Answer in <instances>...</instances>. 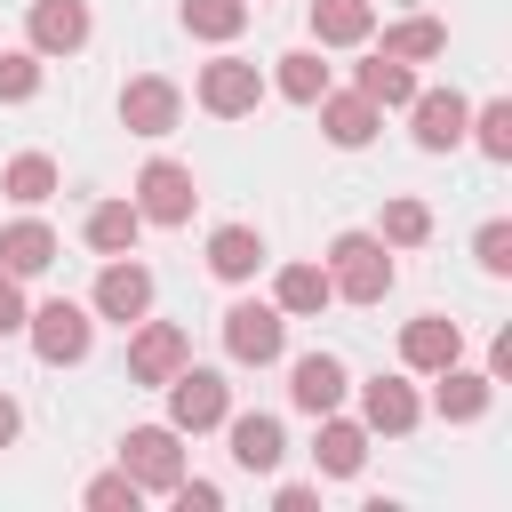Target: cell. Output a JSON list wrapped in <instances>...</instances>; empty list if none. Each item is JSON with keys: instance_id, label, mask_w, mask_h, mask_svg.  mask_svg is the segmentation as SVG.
I'll use <instances>...</instances> for the list:
<instances>
[{"instance_id": "cell-1", "label": "cell", "mask_w": 512, "mask_h": 512, "mask_svg": "<svg viewBox=\"0 0 512 512\" xmlns=\"http://www.w3.org/2000/svg\"><path fill=\"white\" fill-rule=\"evenodd\" d=\"M328 288L344 304H384L392 296V248L376 232H336L328 240Z\"/></svg>"}, {"instance_id": "cell-2", "label": "cell", "mask_w": 512, "mask_h": 512, "mask_svg": "<svg viewBox=\"0 0 512 512\" xmlns=\"http://www.w3.org/2000/svg\"><path fill=\"white\" fill-rule=\"evenodd\" d=\"M24 336H32V352H40L48 368H80L88 344H96V312L72 304V296H48V304L24 312Z\"/></svg>"}, {"instance_id": "cell-3", "label": "cell", "mask_w": 512, "mask_h": 512, "mask_svg": "<svg viewBox=\"0 0 512 512\" xmlns=\"http://www.w3.org/2000/svg\"><path fill=\"white\" fill-rule=\"evenodd\" d=\"M120 472L144 488V496H168L184 480V432L176 424H128L120 432Z\"/></svg>"}, {"instance_id": "cell-4", "label": "cell", "mask_w": 512, "mask_h": 512, "mask_svg": "<svg viewBox=\"0 0 512 512\" xmlns=\"http://www.w3.org/2000/svg\"><path fill=\"white\" fill-rule=\"evenodd\" d=\"M128 200H136V216H144V224H168V232H176V224H192L200 184H192V168H184V160H144Z\"/></svg>"}, {"instance_id": "cell-5", "label": "cell", "mask_w": 512, "mask_h": 512, "mask_svg": "<svg viewBox=\"0 0 512 512\" xmlns=\"http://www.w3.org/2000/svg\"><path fill=\"white\" fill-rule=\"evenodd\" d=\"M160 392H168V424H176V432H216V424L232 416V384H224L216 368H192V360H184Z\"/></svg>"}, {"instance_id": "cell-6", "label": "cell", "mask_w": 512, "mask_h": 512, "mask_svg": "<svg viewBox=\"0 0 512 512\" xmlns=\"http://www.w3.org/2000/svg\"><path fill=\"white\" fill-rule=\"evenodd\" d=\"M176 120H184V88H176L168 72H136V80L120 88V128H128V136L160 144V136H176Z\"/></svg>"}, {"instance_id": "cell-7", "label": "cell", "mask_w": 512, "mask_h": 512, "mask_svg": "<svg viewBox=\"0 0 512 512\" xmlns=\"http://www.w3.org/2000/svg\"><path fill=\"white\" fill-rule=\"evenodd\" d=\"M280 344H288V320H280V304H256V296H240V304L224 312V352H232L240 368H272V360H280Z\"/></svg>"}, {"instance_id": "cell-8", "label": "cell", "mask_w": 512, "mask_h": 512, "mask_svg": "<svg viewBox=\"0 0 512 512\" xmlns=\"http://www.w3.org/2000/svg\"><path fill=\"white\" fill-rule=\"evenodd\" d=\"M200 112H216V120H248L256 104H264V72L248 64V56H216V64H200Z\"/></svg>"}, {"instance_id": "cell-9", "label": "cell", "mask_w": 512, "mask_h": 512, "mask_svg": "<svg viewBox=\"0 0 512 512\" xmlns=\"http://www.w3.org/2000/svg\"><path fill=\"white\" fill-rule=\"evenodd\" d=\"M184 360H192V336H184L176 320H152V312H144V320L128 328V376H136V384H152V392H160Z\"/></svg>"}, {"instance_id": "cell-10", "label": "cell", "mask_w": 512, "mask_h": 512, "mask_svg": "<svg viewBox=\"0 0 512 512\" xmlns=\"http://www.w3.org/2000/svg\"><path fill=\"white\" fill-rule=\"evenodd\" d=\"M88 312H96V320H120V328H136V320L152 312V272H144L136 256H104Z\"/></svg>"}, {"instance_id": "cell-11", "label": "cell", "mask_w": 512, "mask_h": 512, "mask_svg": "<svg viewBox=\"0 0 512 512\" xmlns=\"http://www.w3.org/2000/svg\"><path fill=\"white\" fill-rule=\"evenodd\" d=\"M88 0H32L24 8V48L32 56H80L88 48Z\"/></svg>"}, {"instance_id": "cell-12", "label": "cell", "mask_w": 512, "mask_h": 512, "mask_svg": "<svg viewBox=\"0 0 512 512\" xmlns=\"http://www.w3.org/2000/svg\"><path fill=\"white\" fill-rule=\"evenodd\" d=\"M464 120H472V104H464L456 88H416V96H408V136H416V152H456V144H464Z\"/></svg>"}, {"instance_id": "cell-13", "label": "cell", "mask_w": 512, "mask_h": 512, "mask_svg": "<svg viewBox=\"0 0 512 512\" xmlns=\"http://www.w3.org/2000/svg\"><path fill=\"white\" fill-rule=\"evenodd\" d=\"M360 424L384 432V440H408V432L424 424L416 384H408V376H368V384H360Z\"/></svg>"}, {"instance_id": "cell-14", "label": "cell", "mask_w": 512, "mask_h": 512, "mask_svg": "<svg viewBox=\"0 0 512 512\" xmlns=\"http://www.w3.org/2000/svg\"><path fill=\"white\" fill-rule=\"evenodd\" d=\"M448 360H464V328H456L448 312H424V320L400 328V368H408V376H440Z\"/></svg>"}, {"instance_id": "cell-15", "label": "cell", "mask_w": 512, "mask_h": 512, "mask_svg": "<svg viewBox=\"0 0 512 512\" xmlns=\"http://www.w3.org/2000/svg\"><path fill=\"white\" fill-rule=\"evenodd\" d=\"M488 400H496V376H488V368L448 360V368L432 376V416H448V424H480V416H488Z\"/></svg>"}, {"instance_id": "cell-16", "label": "cell", "mask_w": 512, "mask_h": 512, "mask_svg": "<svg viewBox=\"0 0 512 512\" xmlns=\"http://www.w3.org/2000/svg\"><path fill=\"white\" fill-rule=\"evenodd\" d=\"M312 112H320V136H328L336 152H360V144H376V128H384V112H376V104H368L360 88H344V96L328 88V96H320Z\"/></svg>"}, {"instance_id": "cell-17", "label": "cell", "mask_w": 512, "mask_h": 512, "mask_svg": "<svg viewBox=\"0 0 512 512\" xmlns=\"http://www.w3.org/2000/svg\"><path fill=\"white\" fill-rule=\"evenodd\" d=\"M344 392H352V376H344V360H336V352H304V360L288 368V400H296L304 416L344 408Z\"/></svg>"}, {"instance_id": "cell-18", "label": "cell", "mask_w": 512, "mask_h": 512, "mask_svg": "<svg viewBox=\"0 0 512 512\" xmlns=\"http://www.w3.org/2000/svg\"><path fill=\"white\" fill-rule=\"evenodd\" d=\"M224 432H232V464H240V472H280V456H288L280 416L248 408V416H224Z\"/></svg>"}, {"instance_id": "cell-19", "label": "cell", "mask_w": 512, "mask_h": 512, "mask_svg": "<svg viewBox=\"0 0 512 512\" xmlns=\"http://www.w3.org/2000/svg\"><path fill=\"white\" fill-rule=\"evenodd\" d=\"M312 424H320V440H312L320 472H328V480H352V472L368 464V440H376V432H368L360 416H336V408H328V416H312Z\"/></svg>"}, {"instance_id": "cell-20", "label": "cell", "mask_w": 512, "mask_h": 512, "mask_svg": "<svg viewBox=\"0 0 512 512\" xmlns=\"http://www.w3.org/2000/svg\"><path fill=\"white\" fill-rule=\"evenodd\" d=\"M208 272L232 280V288L256 280V272H264V232H256V224H216V232H208Z\"/></svg>"}, {"instance_id": "cell-21", "label": "cell", "mask_w": 512, "mask_h": 512, "mask_svg": "<svg viewBox=\"0 0 512 512\" xmlns=\"http://www.w3.org/2000/svg\"><path fill=\"white\" fill-rule=\"evenodd\" d=\"M272 304H280V320H312V312H328V304H336L328 264H280V272H272Z\"/></svg>"}, {"instance_id": "cell-22", "label": "cell", "mask_w": 512, "mask_h": 512, "mask_svg": "<svg viewBox=\"0 0 512 512\" xmlns=\"http://www.w3.org/2000/svg\"><path fill=\"white\" fill-rule=\"evenodd\" d=\"M56 264V232L40 224V216H16V224H0V272H16V280H40Z\"/></svg>"}, {"instance_id": "cell-23", "label": "cell", "mask_w": 512, "mask_h": 512, "mask_svg": "<svg viewBox=\"0 0 512 512\" xmlns=\"http://www.w3.org/2000/svg\"><path fill=\"white\" fill-rule=\"evenodd\" d=\"M312 40H320V48H360V40H376V0H312Z\"/></svg>"}, {"instance_id": "cell-24", "label": "cell", "mask_w": 512, "mask_h": 512, "mask_svg": "<svg viewBox=\"0 0 512 512\" xmlns=\"http://www.w3.org/2000/svg\"><path fill=\"white\" fill-rule=\"evenodd\" d=\"M80 232H88V248H96V256H136V240H144V216H136V200H96Z\"/></svg>"}, {"instance_id": "cell-25", "label": "cell", "mask_w": 512, "mask_h": 512, "mask_svg": "<svg viewBox=\"0 0 512 512\" xmlns=\"http://www.w3.org/2000/svg\"><path fill=\"white\" fill-rule=\"evenodd\" d=\"M360 96L376 104V112H408V96H416V64H400V56H368L360 64Z\"/></svg>"}, {"instance_id": "cell-26", "label": "cell", "mask_w": 512, "mask_h": 512, "mask_svg": "<svg viewBox=\"0 0 512 512\" xmlns=\"http://www.w3.org/2000/svg\"><path fill=\"white\" fill-rule=\"evenodd\" d=\"M384 56L432 64V56H448V24H440V16H400V24H384Z\"/></svg>"}, {"instance_id": "cell-27", "label": "cell", "mask_w": 512, "mask_h": 512, "mask_svg": "<svg viewBox=\"0 0 512 512\" xmlns=\"http://www.w3.org/2000/svg\"><path fill=\"white\" fill-rule=\"evenodd\" d=\"M272 88H280L288 104H320V96H328V64H320V48H288V56L272 64Z\"/></svg>"}, {"instance_id": "cell-28", "label": "cell", "mask_w": 512, "mask_h": 512, "mask_svg": "<svg viewBox=\"0 0 512 512\" xmlns=\"http://www.w3.org/2000/svg\"><path fill=\"white\" fill-rule=\"evenodd\" d=\"M0 192H8L16 208H40V200L56 192V160H48V152H16V160L0 168Z\"/></svg>"}, {"instance_id": "cell-29", "label": "cell", "mask_w": 512, "mask_h": 512, "mask_svg": "<svg viewBox=\"0 0 512 512\" xmlns=\"http://www.w3.org/2000/svg\"><path fill=\"white\" fill-rule=\"evenodd\" d=\"M240 24H248V0H184V32L192 40H240Z\"/></svg>"}, {"instance_id": "cell-30", "label": "cell", "mask_w": 512, "mask_h": 512, "mask_svg": "<svg viewBox=\"0 0 512 512\" xmlns=\"http://www.w3.org/2000/svg\"><path fill=\"white\" fill-rule=\"evenodd\" d=\"M376 240H384V248H424V240H432V208H424V200H384Z\"/></svg>"}, {"instance_id": "cell-31", "label": "cell", "mask_w": 512, "mask_h": 512, "mask_svg": "<svg viewBox=\"0 0 512 512\" xmlns=\"http://www.w3.org/2000/svg\"><path fill=\"white\" fill-rule=\"evenodd\" d=\"M464 144H480L488 160H512V104H504V96H488V104L464 120Z\"/></svg>"}, {"instance_id": "cell-32", "label": "cell", "mask_w": 512, "mask_h": 512, "mask_svg": "<svg viewBox=\"0 0 512 512\" xmlns=\"http://www.w3.org/2000/svg\"><path fill=\"white\" fill-rule=\"evenodd\" d=\"M40 64L48 56H32V48H0V104H32L40 96Z\"/></svg>"}, {"instance_id": "cell-33", "label": "cell", "mask_w": 512, "mask_h": 512, "mask_svg": "<svg viewBox=\"0 0 512 512\" xmlns=\"http://www.w3.org/2000/svg\"><path fill=\"white\" fill-rule=\"evenodd\" d=\"M472 256H480V272H488V280H504V272H512V224H504V216H488V224L472 232Z\"/></svg>"}, {"instance_id": "cell-34", "label": "cell", "mask_w": 512, "mask_h": 512, "mask_svg": "<svg viewBox=\"0 0 512 512\" xmlns=\"http://www.w3.org/2000/svg\"><path fill=\"white\" fill-rule=\"evenodd\" d=\"M80 504H96V512H136V504H144V488H136L128 472H96V480L80 488Z\"/></svg>"}, {"instance_id": "cell-35", "label": "cell", "mask_w": 512, "mask_h": 512, "mask_svg": "<svg viewBox=\"0 0 512 512\" xmlns=\"http://www.w3.org/2000/svg\"><path fill=\"white\" fill-rule=\"evenodd\" d=\"M24 312H32V304H24V280L0 272V336H24Z\"/></svg>"}, {"instance_id": "cell-36", "label": "cell", "mask_w": 512, "mask_h": 512, "mask_svg": "<svg viewBox=\"0 0 512 512\" xmlns=\"http://www.w3.org/2000/svg\"><path fill=\"white\" fill-rule=\"evenodd\" d=\"M168 496H176L184 512H216V504H224V488H216V480H192V472H184V480H176Z\"/></svg>"}, {"instance_id": "cell-37", "label": "cell", "mask_w": 512, "mask_h": 512, "mask_svg": "<svg viewBox=\"0 0 512 512\" xmlns=\"http://www.w3.org/2000/svg\"><path fill=\"white\" fill-rule=\"evenodd\" d=\"M272 504H280V512H304V504H312V488H304V480H280V488H272Z\"/></svg>"}, {"instance_id": "cell-38", "label": "cell", "mask_w": 512, "mask_h": 512, "mask_svg": "<svg viewBox=\"0 0 512 512\" xmlns=\"http://www.w3.org/2000/svg\"><path fill=\"white\" fill-rule=\"evenodd\" d=\"M16 432H24V408L0 392V448H16Z\"/></svg>"}]
</instances>
